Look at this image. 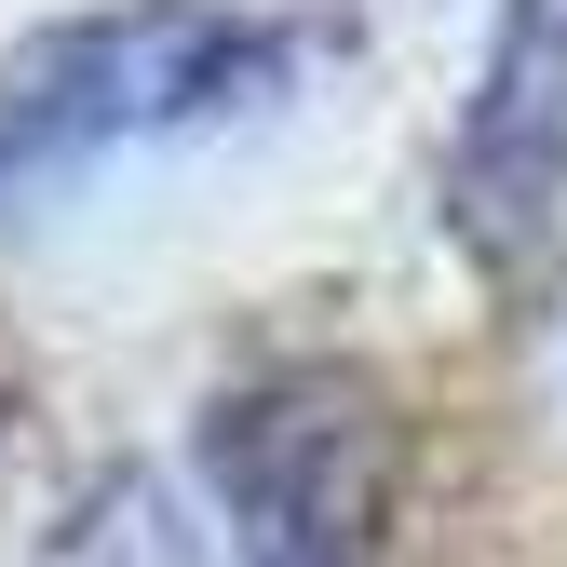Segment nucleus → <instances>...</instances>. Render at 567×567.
I'll return each instance as SVG.
<instances>
[{"label":"nucleus","instance_id":"obj_3","mask_svg":"<svg viewBox=\"0 0 567 567\" xmlns=\"http://www.w3.org/2000/svg\"><path fill=\"white\" fill-rule=\"evenodd\" d=\"M446 217L486 270H540L567 217V0H501L446 135Z\"/></svg>","mask_w":567,"mask_h":567},{"label":"nucleus","instance_id":"obj_1","mask_svg":"<svg viewBox=\"0 0 567 567\" xmlns=\"http://www.w3.org/2000/svg\"><path fill=\"white\" fill-rule=\"evenodd\" d=\"M298 82V28L244 0H95L0 54V189L95 176Z\"/></svg>","mask_w":567,"mask_h":567},{"label":"nucleus","instance_id":"obj_2","mask_svg":"<svg viewBox=\"0 0 567 567\" xmlns=\"http://www.w3.org/2000/svg\"><path fill=\"white\" fill-rule=\"evenodd\" d=\"M189 460L230 527V567H392V405L351 365L230 379Z\"/></svg>","mask_w":567,"mask_h":567},{"label":"nucleus","instance_id":"obj_4","mask_svg":"<svg viewBox=\"0 0 567 567\" xmlns=\"http://www.w3.org/2000/svg\"><path fill=\"white\" fill-rule=\"evenodd\" d=\"M68 567H203V554H189V527L163 514V486H109V514L68 540Z\"/></svg>","mask_w":567,"mask_h":567}]
</instances>
